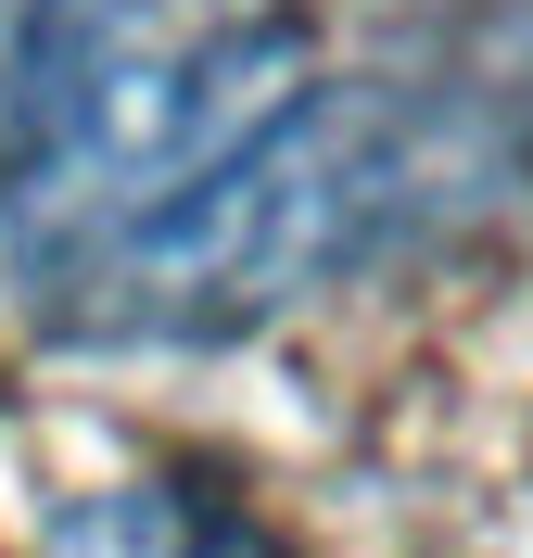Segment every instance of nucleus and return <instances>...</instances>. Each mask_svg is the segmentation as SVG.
<instances>
[{
  "label": "nucleus",
  "instance_id": "nucleus-1",
  "mask_svg": "<svg viewBox=\"0 0 533 558\" xmlns=\"http://www.w3.org/2000/svg\"><path fill=\"white\" fill-rule=\"evenodd\" d=\"M521 102L508 0H38L0 254L64 343H229L496 178Z\"/></svg>",
  "mask_w": 533,
  "mask_h": 558
}]
</instances>
